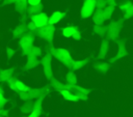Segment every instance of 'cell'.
I'll return each instance as SVG.
<instances>
[{
	"instance_id": "obj_1",
	"label": "cell",
	"mask_w": 133,
	"mask_h": 117,
	"mask_svg": "<svg viewBox=\"0 0 133 117\" xmlns=\"http://www.w3.org/2000/svg\"><path fill=\"white\" fill-rule=\"evenodd\" d=\"M94 8H95V1L94 0H86L83 4V7H82V10H81V14L83 18H87L89 17L92 11H94Z\"/></svg>"
},
{
	"instance_id": "obj_2",
	"label": "cell",
	"mask_w": 133,
	"mask_h": 117,
	"mask_svg": "<svg viewBox=\"0 0 133 117\" xmlns=\"http://www.w3.org/2000/svg\"><path fill=\"white\" fill-rule=\"evenodd\" d=\"M32 22L34 23L35 27L41 28L44 27L45 25H47V23L49 22V19L47 18V16L45 13H38L32 17Z\"/></svg>"
},
{
	"instance_id": "obj_3",
	"label": "cell",
	"mask_w": 133,
	"mask_h": 117,
	"mask_svg": "<svg viewBox=\"0 0 133 117\" xmlns=\"http://www.w3.org/2000/svg\"><path fill=\"white\" fill-rule=\"evenodd\" d=\"M63 17V14L61 13V12H59V11H54L52 14H51V17L49 18V24H51V25H54V24H57L60 20H61V18Z\"/></svg>"
},
{
	"instance_id": "obj_4",
	"label": "cell",
	"mask_w": 133,
	"mask_h": 117,
	"mask_svg": "<svg viewBox=\"0 0 133 117\" xmlns=\"http://www.w3.org/2000/svg\"><path fill=\"white\" fill-rule=\"evenodd\" d=\"M75 33H76V29H75L74 27H71V26L65 27V28H63V30H62V34H63V36H65V37L74 36Z\"/></svg>"
},
{
	"instance_id": "obj_5",
	"label": "cell",
	"mask_w": 133,
	"mask_h": 117,
	"mask_svg": "<svg viewBox=\"0 0 133 117\" xmlns=\"http://www.w3.org/2000/svg\"><path fill=\"white\" fill-rule=\"evenodd\" d=\"M60 93H61V94L63 95V97H64L65 99H68V100H73V101L78 100V97H77L76 95H74V94L70 93L68 90H61V91H60Z\"/></svg>"
},
{
	"instance_id": "obj_6",
	"label": "cell",
	"mask_w": 133,
	"mask_h": 117,
	"mask_svg": "<svg viewBox=\"0 0 133 117\" xmlns=\"http://www.w3.org/2000/svg\"><path fill=\"white\" fill-rule=\"evenodd\" d=\"M16 86H17V88L19 89V90H21V91H27L28 90V87H26L23 83H21V82H17L16 83Z\"/></svg>"
},
{
	"instance_id": "obj_7",
	"label": "cell",
	"mask_w": 133,
	"mask_h": 117,
	"mask_svg": "<svg viewBox=\"0 0 133 117\" xmlns=\"http://www.w3.org/2000/svg\"><path fill=\"white\" fill-rule=\"evenodd\" d=\"M42 0H27L28 4L31 5V6H35V5H38L41 3Z\"/></svg>"
},
{
	"instance_id": "obj_8",
	"label": "cell",
	"mask_w": 133,
	"mask_h": 117,
	"mask_svg": "<svg viewBox=\"0 0 133 117\" xmlns=\"http://www.w3.org/2000/svg\"><path fill=\"white\" fill-rule=\"evenodd\" d=\"M29 117H36V114H35V113H32V114H31Z\"/></svg>"
}]
</instances>
